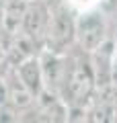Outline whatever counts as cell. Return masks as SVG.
<instances>
[{"instance_id": "ba28073f", "label": "cell", "mask_w": 117, "mask_h": 123, "mask_svg": "<svg viewBox=\"0 0 117 123\" xmlns=\"http://www.w3.org/2000/svg\"><path fill=\"white\" fill-rule=\"evenodd\" d=\"M8 103V90H6V80L0 74V107H4Z\"/></svg>"}, {"instance_id": "52a82bcc", "label": "cell", "mask_w": 117, "mask_h": 123, "mask_svg": "<svg viewBox=\"0 0 117 123\" xmlns=\"http://www.w3.org/2000/svg\"><path fill=\"white\" fill-rule=\"evenodd\" d=\"M68 6L76 12H82V10H88V8H97V6H103L105 0H66Z\"/></svg>"}, {"instance_id": "9c48e42d", "label": "cell", "mask_w": 117, "mask_h": 123, "mask_svg": "<svg viewBox=\"0 0 117 123\" xmlns=\"http://www.w3.org/2000/svg\"><path fill=\"white\" fill-rule=\"evenodd\" d=\"M47 6H58V4H62V2H66V0H43Z\"/></svg>"}, {"instance_id": "8992f818", "label": "cell", "mask_w": 117, "mask_h": 123, "mask_svg": "<svg viewBox=\"0 0 117 123\" xmlns=\"http://www.w3.org/2000/svg\"><path fill=\"white\" fill-rule=\"evenodd\" d=\"M14 70H17L19 78L25 82V86L33 92L35 97L43 90V74H41V62H39V53H37V55L27 57V60H23V62H19L17 66H14Z\"/></svg>"}, {"instance_id": "7a4b0ae2", "label": "cell", "mask_w": 117, "mask_h": 123, "mask_svg": "<svg viewBox=\"0 0 117 123\" xmlns=\"http://www.w3.org/2000/svg\"><path fill=\"white\" fill-rule=\"evenodd\" d=\"M76 45V10L68 6V2H62L52 6L49 23L43 39V49L58 53H68Z\"/></svg>"}, {"instance_id": "5b68a950", "label": "cell", "mask_w": 117, "mask_h": 123, "mask_svg": "<svg viewBox=\"0 0 117 123\" xmlns=\"http://www.w3.org/2000/svg\"><path fill=\"white\" fill-rule=\"evenodd\" d=\"M39 62H41V74H43V90L60 94L62 86H64L66 70H68V53L41 49Z\"/></svg>"}, {"instance_id": "6da1fadb", "label": "cell", "mask_w": 117, "mask_h": 123, "mask_svg": "<svg viewBox=\"0 0 117 123\" xmlns=\"http://www.w3.org/2000/svg\"><path fill=\"white\" fill-rule=\"evenodd\" d=\"M95 92H97V76L91 53L74 45L68 51V70H66L60 97L64 98L68 109H72V107H86L91 98L95 97Z\"/></svg>"}, {"instance_id": "3957f363", "label": "cell", "mask_w": 117, "mask_h": 123, "mask_svg": "<svg viewBox=\"0 0 117 123\" xmlns=\"http://www.w3.org/2000/svg\"><path fill=\"white\" fill-rule=\"evenodd\" d=\"M109 39V18L103 6L76 12V47L92 53Z\"/></svg>"}, {"instance_id": "277c9868", "label": "cell", "mask_w": 117, "mask_h": 123, "mask_svg": "<svg viewBox=\"0 0 117 123\" xmlns=\"http://www.w3.org/2000/svg\"><path fill=\"white\" fill-rule=\"evenodd\" d=\"M49 12H52V6H47L43 0H25L21 31L29 39H33L41 49H43V39L49 23Z\"/></svg>"}]
</instances>
